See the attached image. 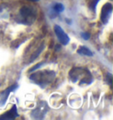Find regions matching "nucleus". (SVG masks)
<instances>
[{
  "label": "nucleus",
  "mask_w": 113,
  "mask_h": 120,
  "mask_svg": "<svg viewBox=\"0 0 113 120\" xmlns=\"http://www.w3.org/2000/svg\"><path fill=\"white\" fill-rule=\"evenodd\" d=\"M50 9H51V11L54 12V14H59L62 11H64V6L63 4L61 3H55V4H51L50 6Z\"/></svg>",
  "instance_id": "obj_9"
},
{
  "label": "nucleus",
  "mask_w": 113,
  "mask_h": 120,
  "mask_svg": "<svg viewBox=\"0 0 113 120\" xmlns=\"http://www.w3.org/2000/svg\"><path fill=\"white\" fill-rule=\"evenodd\" d=\"M48 110H49V106L46 103V101H42L39 102L37 107L32 110L31 116L33 118H35V119H41L44 117L45 114L48 112Z\"/></svg>",
  "instance_id": "obj_4"
},
{
  "label": "nucleus",
  "mask_w": 113,
  "mask_h": 120,
  "mask_svg": "<svg viewBox=\"0 0 113 120\" xmlns=\"http://www.w3.org/2000/svg\"><path fill=\"white\" fill-rule=\"evenodd\" d=\"M54 31H55V34H56V37H57V39H58V41H59L61 44L66 45L69 43L70 38H69L67 34L64 32L60 26L56 25V26H54Z\"/></svg>",
  "instance_id": "obj_6"
},
{
  "label": "nucleus",
  "mask_w": 113,
  "mask_h": 120,
  "mask_svg": "<svg viewBox=\"0 0 113 120\" xmlns=\"http://www.w3.org/2000/svg\"><path fill=\"white\" fill-rule=\"evenodd\" d=\"M113 11V6L111 3H106L102 8V11H101V20L103 24H107L109 22V19L111 16Z\"/></svg>",
  "instance_id": "obj_5"
},
{
  "label": "nucleus",
  "mask_w": 113,
  "mask_h": 120,
  "mask_svg": "<svg viewBox=\"0 0 113 120\" xmlns=\"http://www.w3.org/2000/svg\"><path fill=\"white\" fill-rule=\"evenodd\" d=\"M56 75V72L52 70H42L32 73L29 76V79L41 88H45L54 81Z\"/></svg>",
  "instance_id": "obj_2"
},
{
  "label": "nucleus",
  "mask_w": 113,
  "mask_h": 120,
  "mask_svg": "<svg viewBox=\"0 0 113 120\" xmlns=\"http://www.w3.org/2000/svg\"><path fill=\"white\" fill-rule=\"evenodd\" d=\"M44 64L43 62H41V63H39V64H37L36 65H34V67H33V68H31L30 70H29V71H34V70H36V69H38V68L40 67L41 65H42V64Z\"/></svg>",
  "instance_id": "obj_14"
},
{
  "label": "nucleus",
  "mask_w": 113,
  "mask_h": 120,
  "mask_svg": "<svg viewBox=\"0 0 113 120\" xmlns=\"http://www.w3.org/2000/svg\"><path fill=\"white\" fill-rule=\"evenodd\" d=\"M69 79L73 83L79 82V86L90 85L93 82V76L87 68L74 67L69 71Z\"/></svg>",
  "instance_id": "obj_1"
},
{
  "label": "nucleus",
  "mask_w": 113,
  "mask_h": 120,
  "mask_svg": "<svg viewBox=\"0 0 113 120\" xmlns=\"http://www.w3.org/2000/svg\"><path fill=\"white\" fill-rule=\"evenodd\" d=\"M18 116L19 114L17 111V107L16 105H13L10 110H8L7 112L4 113L3 115L0 116V120H13Z\"/></svg>",
  "instance_id": "obj_8"
},
{
  "label": "nucleus",
  "mask_w": 113,
  "mask_h": 120,
  "mask_svg": "<svg viewBox=\"0 0 113 120\" xmlns=\"http://www.w3.org/2000/svg\"><path fill=\"white\" fill-rule=\"evenodd\" d=\"M77 53L79 54V55H82V56H92L94 54L93 52L91 51L90 49L87 48V47H85V46H81V47H79L78 50H77Z\"/></svg>",
  "instance_id": "obj_10"
},
{
  "label": "nucleus",
  "mask_w": 113,
  "mask_h": 120,
  "mask_svg": "<svg viewBox=\"0 0 113 120\" xmlns=\"http://www.w3.org/2000/svg\"><path fill=\"white\" fill-rule=\"evenodd\" d=\"M99 1H100V0H93V1L91 2L90 7L94 11H95V9H96V5H97V4L99 3Z\"/></svg>",
  "instance_id": "obj_12"
},
{
  "label": "nucleus",
  "mask_w": 113,
  "mask_h": 120,
  "mask_svg": "<svg viewBox=\"0 0 113 120\" xmlns=\"http://www.w3.org/2000/svg\"><path fill=\"white\" fill-rule=\"evenodd\" d=\"M80 36H81L84 40H88V39L90 38V34L87 33V32H83V33L80 34Z\"/></svg>",
  "instance_id": "obj_13"
},
{
  "label": "nucleus",
  "mask_w": 113,
  "mask_h": 120,
  "mask_svg": "<svg viewBox=\"0 0 113 120\" xmlns=\"http://www.w3.org/2000/svg\"><path fill=\"white\" fill-rule=\"evenodd\" d=\"M18 87H19V85H18V84H14V85L9 86V87H7L5 90L2 91V92L0 93V106H3V105L5 104V102L7 101L8 97H9V95H10V93L15 91Z\"/></svg>",
  "instance_id": "obj_7"
},
{
  "label": "nucleus",
  "mask_w": 113,
  "mask_h": 120,
  "mask_svg": "<svg viewBox=\"0 0 113 120\" xmlns=\"http://www.w3.org/2000/svg\"><path fill=\"white\" fill-rule=\"evenodd\" d=\"M28 1H31V2H38L39 0H28Z\"/></svg>",
  "instance_id": "obj_15"
},
{
  "label": "nucleus",
  "mask_w": 113,
  "mask_h": 120,
  "mask_svg": "<svg viewBox=\"0 0 113 120\" xmlns=\"http://www.w3.org/2000/svg\"><path fill=\"white\" fill-rule=\"evenodd\" d=\"M106 82H108L109 86H111V83H112V75L111 73H109L108 72L107 74H106Z\"/></svg>",
  "instance_id": "obj_11"
},
{
  "label": "nucleus",
  "mask_w": 113,
  "mask_h": 120,
  "mask_svg": "<svg viewBox=\"0 0 113 120\" xmlns=\"http://www.w3.org/2000/svg\"><path fill=\"white\" fill-rule=\"evenodd\" d=\"M37 18V10L32 5H24L19 9L15 18L16 22L24 25H32Z\"/></svg>",
  "instance_id": "obj_3"
}]
</instances>
